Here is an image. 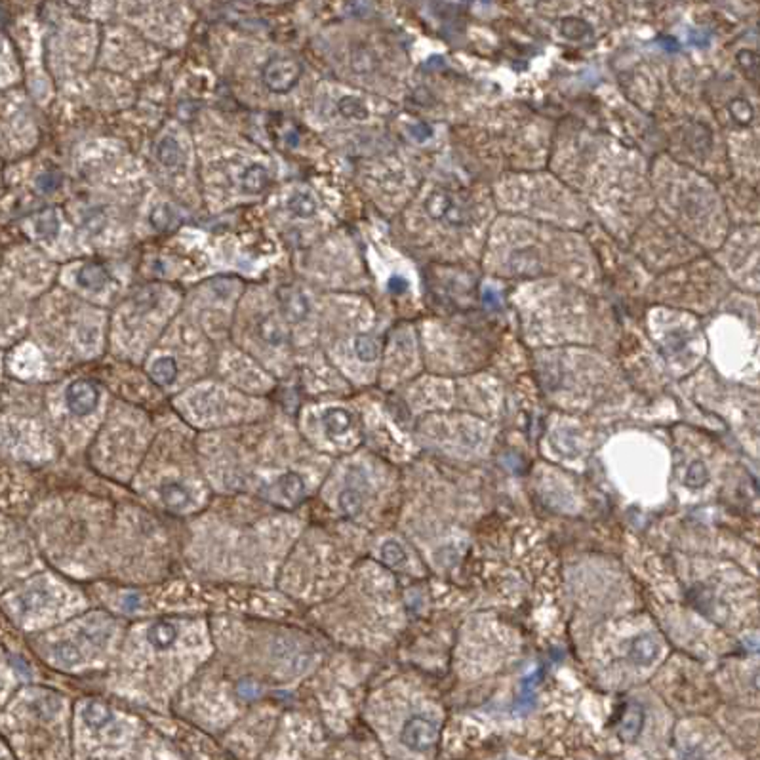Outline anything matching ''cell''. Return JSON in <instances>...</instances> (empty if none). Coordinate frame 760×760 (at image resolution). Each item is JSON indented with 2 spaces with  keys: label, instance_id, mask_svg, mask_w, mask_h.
<instances>
[{
  "label": "cell",
  "instance_id": "6da1fadb",
  "mask_svg": "<svg viewBox=\"0 0 760 760\" xmlns=\"http://www.w3.org/2000/svg\"><path fill=\"white\" fill-rule=\"evenodd\" d=\"M427 213L437 221H442L450 227H462L469 223L467 210L457 201V196L450 191H435L425 202Z\"/></svg>",
  "mask_w": 760,
  "mask_h": 760
},
{
  "label": "cell",
  "instance_id": "7a4b0ae2",
  "mask_svg": "<svg viewBox=\"0 0 760 760\" xmlns=\"http://www.w3.org/2000/svg\"><path fill=\"white\" fill-rule=\"evenodd\" d=\"M401 742L412 751H429L438 742V726L423 717L410 718L401 732Z\"/></svg>",
  "mask_w": 760,
  "mask_h": 760
},
{
  "label": "cell",
  "instance_id": "3957f363",
  "mask_svg": "<svg viewBox=\"0 0 760 760\" xmlns=\"http://www.w3.org/2000/svg\"><path fill=\"white\" fill-rule=\"evenodd\" d=\"M299 71H301V67H299L298 61L294 60L279 57V60L269 61L265 69H263V84L267 86L271 91L282 94V91H288L298 82Z\"/></svg>",
  "mask_w": 760,
  "mask_h": 760
},
{
  "label": "cell",
  "instance_id": "277c9868",
  "mask_svg": "<svg viewBox=\"0 0 760 760\" xmlns=\"http://www.w3.org/2000/svg\"><path fill=\"white\" fill-rule=\"evenodd\" d=\"M98 401L99 393L96 389V385L86 381V379L74 381L67 389V406L74 415L91 414L98 406Z\"/></svg>",
  "mask_w": 760,
  "mask_h": 760
},
{
  "label": "cell",
  "instance_id": "5b68a950",
  "mask_svg": "<svg viewBox=\"0 0 760 760\" xmlns=\"http://www.w3.org/2000/svg\"><path fill=\"white\" fill-rule=\"evenodd\" d=\"M305 496V484L301 481V476L296 473H288L284 476H280L276 484L273 486V492H271V498L276 501V503H290L296 505L298 501H301Z\"/></svg>",
  "mask_w": 760,
  "mask_h": 760
},
{
  "label": "cell",
  "instance_id": "8992f818",
  "mask_svg": "<svg viewBox=\"0 0 760 760\" xmlns=\"http://www.w3.org/2000/svg\"><path fill=\"white\" fill-rule=\"evenodd\" d=\"M279 298L282 303V311L290 320H301L307 315V299L299 290H294L290 286L280 288Z\"/></svg>",
  "mask_w": 760,
  "mask_h": 760
},
{
  "label": "cell",
  "instance_id": "52a82bcc",
  "mask_svg": "<svg viewBox=\"0 0 760 760\" xmlns=\"http://www.w3.org/2000/svg\"><path fill=\"white\" fill-rule=\"evenodd\" d=\"M659 654V646L652 635H642L631 646V659L637 665H652Z\"/></svg>",
  "mask_w": 760,
  "mask_h": 760
},
{
  "label": "cell",
  "instance_id": "ba28073f",
  "mask_svg": "<svg viewBox=\"0 0 760 760\" xmlns=\"http://www.w3.org/2000/svg\"><path fill=\"white\" fill-rule=\"evenodd\" d=\"M147 639H149V642H151L155 648H158V650H166V648H170V646L176 642L177 629L172 625V623H168V621H160V623H155V625L149 629Z\"/></svg>",
  "mask_w": 760,
  "mask_h": 760
},
{
  "label": "cell",
  "instance_id": "9c48e42d",
  "mask_svg": "<svg viewBox=\"0 0 760 760\" xmlns=\"http://www.w3.org/2000/svg\"><path fill=\"white\" fill-rule=\"evenodd\" d=\"M82 717H84V722L94 730H101L115 720V715L111 712L109 707L101 705V703H88L82 711Z\"/></svg>",
  "mask_w": 760,
  "mask_h": 760
},
{
  "label": "cell",
  "instance_id": "30bf717a",
  "mask_svg": "<svg viewBox=\"0 0 760 760\" xmlns=\"http://www.w3.org/2000/svg\"><path fill=\"white\" fill-rule=\"evenodd\" d=\"M109 280V274L98 263H88L79 274V284L88 290H99L104 288Z\"/></svg>",
  "mask_w": 760,
  "mask_h": 760
},
{
  "label": "cell",
  "instance_id": "8fae6325",
  "mask_svg": "<svg viewBox=\"0 0 760 760\" xmlns=\"http://www.w3.org/2000/svg\"><path fill=\"white\" fill-rule=\"evenodd\" d=\"M642 724H644V712L639 707H631L629 711L625 712V717L621 720L620 726V736L627 742H632L637 739V736L642 730Z\"/></svg>",
  "mask_w": 760,
  "mask_h": 760
},
{
  "label": "cell",
  "instance_id": "7c38bea8",
  "mask_svg": "<svg viewBox=\"0 0 760 760\" xmlns=\"http://www.w3.org/2000/svg\"><path fill=\"white\" fill-rule=\"evenodd\" d=\"M157 157L158 160L164 166H168V168H177V166H181L183 160H185V158H183L181 147L177 145V141L172 140V138H164V140L158 143Z\"/></svg>",
  "mask_w": 760,
  "mask_h": 760
},
{
  "label": "cell",
  "instance_id": "4fadbf2b",
  "mask_svg": "<svg viewBox=\"0 0 760 760\" xmlns=\"http://www.w3.org/2000/svg\"><path fill=\"white\" fill-rule=\"evenodd\" d=\"M323 423L330 435H343L351 427V414L341 408H334L323 415Z\"/></svg>",
  "mask_w": 760,
  "mask_h": 760
},
{
  "label": "cell",
  "instance_id": "5bb4252c",
  "mask_svg": "<svg viewBox=\"0 0 760 760\" xmlns=\"http://www.w3.org/2000/svg\"><path fill=\"white\" fill-rule=\"evenodd\" d=\"M364 501V492L359 484H349V486L340 493V507L347 515H357Z\"/></svg>",
  "mask_w": 760,
  "mask_h": 760
},
{
  "label": "cell",
  "instance_id": "9a60e30c",
  "mask_svg": "<svg viewBox=\"0 0 760 760\" xmlns=\"http://www.w3.org/2000/svg\"><path fill=\"white\" fill-rule=\"evenodd\" d=\"M177 376V366L176 360L170 359V357H162L158 359L155 364L151 366V377L160 385L172 384Z\"/></svg>",
  "mask_w": 760,
  "mask_h": 760
},
{
  "label": "cell",
  "instance_id": "2e32d148",
  "mask_svg": "<svg viewBox=\"0 0 760 760\" xmlns=\"http://www.w3.org/2000/svg\"><path fill=\"white\" fill-rule=\"evenodd\" d=\"M269 185V172L263 166H252L242 177V187L248 193H262Z\"/></svg>",
  "mask_w": 760,
  "mask_h": 760
},
{
  "label": "cell",
  "instance_id": "e0dca14e",
  "mask_svg": "<svg viewBox=\"0 0 760 760\" xmlns=\"http://www.w3.org/2000/svg\"><path fill=\"white\" fill-rule=\"evenodd\" d=\"M560 33L570 40H585L591 37V25L579 18H566L560 23Z\"/></svg>",
  "mask_w": 760,
  "mask_h": 760
},
{
  "label": "cell",
  "instance_id": "ac0fdd59",
  "mask_svg": "<svg viewBox=\"0 0 760 760\" xmlns=\"http://www.w3.org/2000/svg\"><path fill=\"white\" fill-rule=\"evenodd\" d=\"M160 496L166 501V505H170V507H185V505L191 503V496H189L187 488L177 484V482L162 486Z\"/></svg>",
  "mask_w": 760,
  "mask_h": 760
},
{
  "label": "cell",
  "instance_id": "d6986e66",
  "mask_svg": "<svg viewBox=\"0 0 760 760\" xmlns=\"http://www.w3.org/2000/svg\"><path fill=\"white\" fill-rule=\"evenodd\" d=\"M52 652H54L55 659L63 663V665H67V667H74V665H79V663L82 661V654H80L79 648L71 644V642H60V644L54 646V650Z\"/></svg>",
  "mask_w": 760,
  "mask_h": 760
},
{
  "label": "cell",
  "instance_id": "ffe728a7",
  "mask_svg": "<svg viewBox=\"0 0 760 760\" xmlns=\"http://www.w3.org/2000/svg\"><path fill=\"white\" fill-rule=\"evenodd\" d=\"M340 113L345 118H353V121H364L368 116V109L366 105L357 98H343L340 101Z\"/></svg>",
  "mask_w": 760,
  "mask_h": 760
},
{
  "label": "cell",
  "instance_id": "44dd1931",
  "mask_svg": "<svg viewBox=\"0 0 760 760\" xmlns=\"http://www.w3.org/2000/svg\"><path fill=\"white\" fill-rule=\"evenodd\" d=\"M381 559L385 564L389 566H402L406 562V551L398 542H385L381 545Z\"/></svg>",
  "mask_w": 760,
  "mask_h": 760
},
{
  "label": "cell",
  "instance_id": "7402d4cb",
  "mask_svg": "<svg viewBox=\"0 0 760 760\" xmlns=\"http://www.w3.org/2000/svg\"><path fill=\"white\" fill-rule=\"evenodd\" d=\"M354 349H357V354H359L360 360L364 362H371V360L377 359L379 354V347H377V341L374 337H368V335H360L354 341Z\"/></svg>",
  "mask_w": 760,
  "mask_h": 760
},
{
  "label": "cell",
  "instance_id": "603a6c76",
  "mask_svg": "<svg viewBox=\"0 0 760 760\" xmlns=\"http://www.w3.org/2000/svg\"><path fill=\"white\" fill-rule=\"evenodd\" d=\"M737 61H739V67L743 69L745 77L756 82L759 80V55L751 50H743L737 54Z\"/></svg>",
  "mask_w": 760,
  "mask_h": 760
},
{
  "label": "cell",
  "instance_id": "cb8c5ba5",
  "mask_svg": "<svg viewBox=\"0 0 760 760\" xmlns=\"http://www.w3.org/2000/svg\"><path fill=\"white\" fill-rule=\"evenodd\" d=\"M290 210L299 218H311L316 212V202L311 195H296L290 201Z\"/></svg>",
  "mask_w": 760,
  "mask_h": 760
},
{
  "label": "cell",
  "instance_id": "d4e9b609",
  "mask_svg": "<svg viewBox=\"0 0 760 760\" xmlns=\"http://www.w3.org/2000/svg\"><path fill=\"white\" fill-rule=\"evenodd\" d=\"M730 113L734 121L742 126H747L749 122L753 121V107L745 99H734L730 104Z\"/></svg>",
  "mask_w": 760,
  "mask_h": 760
},
{
  "label": "cell",
  "instance_id": "484cf974",
  "mask_svg": "<svg viewBox=\"0 0 760 760\" xmlns=\"http://www.w3.org/2000/svg\"><path fill=\"white\" fill-rule=\"evenodd\" d=\"M37 231L44 238H54L57 235V216H55V212L48 210V212H44L38 218Z\"/></svg>",
  "mask_w": 760,
  "mask_h": 760
},
{
  "label": "cell",
  "instance_id": "4316f807",
  "mask_svg": "<svg viewBox=\"0 0 760 760\" xmlns=\"http://www.w3.org/2000/svg\"><path fill=\"white\" fill-rule=\"evenodd\" d=\"M709 481V473L703 463H693L692 467L688 469L686 474V484L692 488H701L705 482Z\"/></svg>",
  "mask_w": 760,
  "mask_h": 760
},
{
  "label": "cell",
  "instance_id": "83f0119b",
  "mask_svg": "<svg viewBox=\"0 0 760 760\" xmlns=\"http://www.w3.org/2000/svg\"><path fill=\"white\" fill-rule=\"evenodd\" d=\"M48 598H50V595L46 593V591H33V593H29V595H25L23 606L27 610H38V608H43L44 604L48 603Z\"/></svg>",
  "mask_w": 760,
  "mask_h": 760
},
{
  "label": "cell",
  "instance_id": "f1b7e54d",
  "mask_svg": "<svg viewBox=\"0 0 760 760\" xmlns=\"http://www.w3.org/2000/svg\"><path fill=\"white\" fill-rule=\"evenodd\" d=\"M107 635H109V627H101V629H99V625H88L84 627V631H82V637H86V639L94 642V644H101V642L107 639Z\"/></svg>",
  "mask_w": 760,
  "mask_h": 760
},
{
  "label": "cell",
  "instance_id": "f546056e",
  "mask_svg": "<svg viewBox=\"0 0 760 760\" xmlns=\"http://www.w3.org/2000/svg\"><path fill=\"white\" fill-rule=\"evenodd\" d=\"M38 189L40 191H44V193H48V191H54L57 185H60V176H55V174H43V176L38 177Z\"/></svg>",
  "mask_w": 760,
  "mask_h": 760
},
{
  "label": "cell",
  "instance_id": "4dcf8cb0",
  "mask_svg": "<svg viewBox=\"0 0 760 760\" xmlns=\"http://www.w3.org/2000/svg\"><path fill=\"white\" fill-rule=\"evenodd\" d=\"M410 132H412V135H414V138L418 141H425L427 138H431V135H432V128H431V126H427L425 122H420V124H415V126H412V128H410Z\"/></svg>",
  "mask_w": 760,
  "mask_h": 760
},
{
  "label": "cell",
  "instance_id": "1f68e13d",
  "mask_svg": "<svg viewBox=\"0 0 760 760\" xmlns=\"http://www.w3.org/2000/svg\"><path fill=\"white\" fill-rule=\"evenodd\" d=\"M406 288H408V280L404 279V276H393V279L389 280V290L393 294L406 292Z\"/></svg>",
  "mask_w": 760,
  "mask_h": 760
},
{
  "label": "cell",
  "instance_id": "d6a6232c",
  "mask_svg": "<svg viewBox=\"0 0 760 760\" xmlns=\"http://www.w3.org/2000/svg\"><path fill=\"white\" fill-rule=\"evenodd\" d=\"M690 43L695 44V46H707V44L711 43V35L709 33H695V30H692L690 33Z\"/></svg>",
  "mask_w": 760,
  "mask_h": 760
},
{
  "label": "cell",
  "instance_id": "836d02e7",
  "mask_svg": "<svg viewBox=\"0 0 760 760\" xmlns=\"http://www.w3.org/2000/svg\"><path fill=\"white\" fill-rule=\"evenodd\" d=\"M482 299H484V305L490 307V309H499V296L493 292L492 288H488L484 296H482Z\"/></svg>",
  "mask_w": 760,
  "mask_h": 760
},
{
  "label": "cell",
  "instance_id": "e575fe53",
  "mask_svg": "<svg viewBox=\"0 0 760 760\" xmlns=\"http://www.w3.org/2000/svg\"><path fill=\"white\" fill-rule=\"evenodd\" d=\"M238 693L244 695V698H254V695L259 693V688H257L256 684H252V682H242V684L238 686Z\"/></svg>",
  "mask_w": 760,
  "mask_h": 760
},
{
  "label": "cell",
  "instance_id": "d590c367",
  "mask_svg": "<svg viewBox=\"0 0 760 760\" xmlns=\"http://www.w3.org/2000/svg\"><path fill=\"white\" fill-rule=\"evenodd\" d=\"M138 606H140V596L138 595L126 596V600H124V610H126V612H135Z\"/></svg>",
  "mask_w": 760,
  "mask_h": 760
},
{
  "label": "cell",
  "instance_id": "8d00e7d4",
  "mask_svg": "<svg viewBox=\"0 0 760 760\" xmlns=\"http://www.w3.org/2000/svg\"><path fill=\"white\" fill-rule=\"evenodd\" d=\"M659 43H661L663 48L669 50V52H678V50H681V46H678L675 38H659Z\"/></svg>",
  "mask_w": 760,
  "mask_h": 760
},
{
  "label": "cell",
  "instance_id": "74e56055",
  "mask_svg": "<svg viewBox=\"0 0 760 760\" xmlns=\"http://www.w3.org/2000/svg\"><path fill=\"white\" fill-rule=\"evenodd\" d=\"M684 760H703V756H701L700 751H695V753H688Z\"/></svg>",
  "mask_w": 760,
  "mask_h": 760
}]
</instances>
